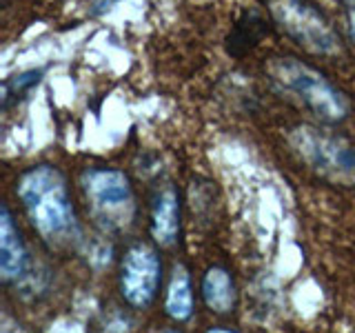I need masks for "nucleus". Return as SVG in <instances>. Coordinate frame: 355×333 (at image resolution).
I'll use <instances>...</instances> for the list:
<instances>
[{"instance_id": "obj_1", "label": "nucleus", "mask_w": 355, "mask_h": 333, "mask_svg": "<svg viewBox=\"0 0 355 333\" xmlns=\"http://www.w3.org/2000/svg\"><path fill=\"white\" fill-rule=\"evenodd\" d=\"M16 194L38 236L60 249L78 238V218L67 178L53 164H36L18 178Z\"/></svg>"}, {"instance_id": "obj_2", "label": "nucleus", "mask_w": 355, "mask_h": 333, "mask_svg": "<svg viewBox=\"0 0 355 333\" xmlns=\"http://www.w3.org/2000/svg\"><path fill=\"white\" fill-rule=\"evenodd\" d=\"M271 83L311 116L327 125L349 118V100L324 74L297 58H271L266 65Z\"/></svg>"}, {"instance_id": "obj_3", "label": "nucleus", "mask_w": 355, "mask_h": 333, "mask_svg": "<svg viewBox=\"0 0 355 333\" xmlns=\"http://www.w3.org/2000/svg\"><path fill=\"white\" fill-rule=\"evenodd\" d=\"M273 22L297 47L313 56H338L342 51L338 31L311 0H266Z\"/></svg>"}, {"instance_id": "obj_4", "label": "nucleus", "mask_w": 355, "mask_h": 333, "mask_svg": "<svg viewBox=\"0 0 355 333\" xmlns=\"http://www.w3.org/2000/svg\"><path fill=\"white\" fill-rule=\"evenodd\" d=\"M288 142L313 171L342 182L355 180V144L306 125L295 127Z\"/></svg>"}, {"instance_id": "obj_5", "label": "nucleus", "mask_w": 355, "mask_h": 333, "mask_svg": "<svg viewBox=\"0 0 355 333\" xmlns=\"http://www.w3.org/2000/svg\"><path fill=\"white\" fill-rule=\"evenodd\" d=\"M83 191L98 220L107 227H127L133 218V187L125 171L89 166L80 178Z\"/></svg>"}, {"instance_id": "obj_6", "label": "nucleus", "mask_w": 355, "mask_h": 333, "mask_svg": "<svg viewBox=\"0 0 355 333\" xmlns=\"http://www.w3.org/2000/svg\"><path fill=\"white\" fill-rule=\"evenodd\" d=\"M120 296L133 309H147L162 284V262L153 247L131 244L120 262Z\"/></svg>"}, {"instance_id": "obj_7", "label": "nucleus", "mask_w": 355, "mask_h": 333, "mask_svg": "<svg viewBox=\"0 0 355 333\" xmlns=\"http://www.w3.org/2000/svg\"><path fill=\"white\" fill-rule=\"evenodd\" d=\"M180 236V196L175 187H162L151 205V238L160 247H173Z\"/></svg>"}, {"instance_id": "obj_8", "label": "nucleus", "mask_w": 355, "mask_h": 333, "mask_svg": "<svg viewBox=\"0 0 355 333\" xmlns=\"http://www.w3.org/2000/svg\"><path fill=\"white\" fill-rule=\"evenodd\" d=\"M29 255L27 247L22 242V236L14 222L9 207H3V216H0V275L5 282H14L22 278L27 269Z\"/></svg>"}, {"instance_id": "obj_9", "label": "nucleus", "mask_w": 355, "mask_h": 333, "mask_svg": "<svg viewBox=\"0 0 355 333\" xmlns=\"http://www.w3.org/2000/svg\"><path fill=\"white\" fill-rule=\"evenodd\" d=\"M205 305L214 314H231L236 307V284L225 266H211L202 278Z\"/></svg>"}, {"instance_id": "obj_10", "label": "nucleus", "mask_w": 355, "mask_h": 333, "mask_svg": "<svg viewBox=\"0 0 355 333\" xmlns=\"http://www.w3.org/2000/svg\"><path fill=\"white\" fill-rule=\"evenodd\" d=\"M193 287H191V275L182 264L173 266L169 287H166L164 296V311L166 316L175 322H187L193 316Z\"/></svg>"}, {"instance_id": "obj_11", "label": "nucleus", "mask_w": 355, "mask_h": 333, "mask_svg": "<svg viewBox=\"0 0 355 333\" xmlns=\"http://www.w3.org/2000/svg\"><path fill=\"white\" fill-rule=\"evenodd\" d=\"M38 80H40V71H27V74L9 78V80L5 83V96H3L5 109H9L11 100L25 98V94H29L31 89L38 85Z\"/></svg>"}, {"instance_id": "obj_12", "label": "nucleus", "mask_w": 355, "mask_h": 333, "mask_svg": "<svg viewBox=\"0 0 355 333\" xmlns=\"http://www.w3.org/2000/svg\"><path fill=\"white\" fill-rule=\"evenodd\" d=\"M347 27H349V36L355 42V0H349L347 5Z\"/></svg>"}, {"instance_id": "obj_13", "label": "nucleus", "mask_w": 355, "mask_h": 333, "mask_svg": "<svg viewBox=\"0 0 355 333\" xmlns=\"http://www.w3.org/2000/svg\"><path fill=\"white\" fill-rule=\"evenodd\" d=\"M114 3L116 0H96V14H103V11H107Z\"/></svg>"}, {"instance_id": "obj_14", "label": "nucleus", "mask_w": 355, "mask_h": 333, "mask_svg": "<svg viewBox=\"0 0 355 333\" xmlns=\"http://www.w3.org/2000/svg\"><path fill=\"white\" fill-rule=\"evenodd\" d=\"M207 333H236V331H231V329H211Z\"/></svg>"}, {"instance_id": "obj_15", "label": "nucleus", "mask_w": 355, "mask_h": 333, "mask_svg": "<svg viewBox=\"0 0 355 333\" xmlns=\"http://www.w3.org/2000/svg\"><path fill=\"white\" fill-rule=\"evenodd\" d=\"M164 333H178V331H164Z\"/></svg>"}]
</instances>
